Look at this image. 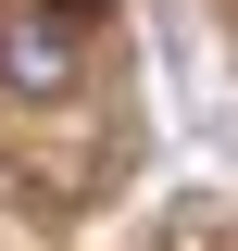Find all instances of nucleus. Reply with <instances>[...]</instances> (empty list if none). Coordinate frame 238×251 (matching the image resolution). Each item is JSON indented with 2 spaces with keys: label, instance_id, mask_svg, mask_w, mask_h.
Masks as SVG:
<instances>
[{
  "label": "nucleus",
  "instance_id": "nucleus-1",
  "mask_svg": "<svg viewBox=\"0 0 238 251\" xmlns=\"http://www.w3.org/2000/svg\"><path fill=\"white\" fill-rule=\"evenodd\" d=\"M75 75H88L75 0H0V88L13 100H63Z\"/></svg>",
  "mask_w": 238,
  "mask_h": 251
}]
</instances>
